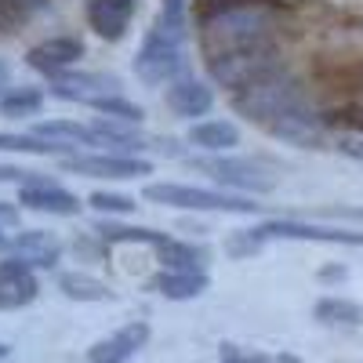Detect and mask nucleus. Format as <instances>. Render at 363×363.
Returning <instances> with one entry per match:
<instances>
[{
  "label": "nucleus",
  "instance_id": "obj_3",
  "mask_svg": "<svg viewBox=\"0 0 363 363\" xmlns=\"http://www.w3.org/2000/svg\"><path fill=\"white\" fill-rule=\"evenodd\" d=\"M145 200L167 203V207H189V211H233V215H255V211H262V203L240 200V196H222V193L196 189V186H178V182H153V186H145Z\"/></svg>",
  "mask_w": 363,
  "mask_h": 363
},
{
  "label": "nucleus",
  "instance_id": "obj_32",
  "mask_svg": "<svg viewBox=\"0 0 363 363\" xmlns=\"http://www.w3.org/2000/svg\"><path fill=\"white\" fill-rule=\"evenodd\" d=\"M15 4H26V8H37L40 0H15Z\"/></svg>",
  "mask_w": 363,
  "mask_h": 363
},
{
  "label": "nucleus",
  "instance_id": "obj_29",
  "mask_svg": "<svg viewBox=\"0 0 363 363\" xmlns=\"http://www.w3.org/2000/svg\"><path fill=\"white\" fill-rule=\"evenodd\" d=\"M167 22H182L186 26V0H164V11H160Z\"/></svg>",
  "mask_w": 363,
  "mask_h": 363
},
{
  "label": "nucleus",
  "instance_id": "obj_27",
  "mask_svg": "<svg viewBox=\"0 0 363 363\" xmlns=\"http://www.w3.org/2000/svg\"><path fill=\"white\" fill-rule=\"evenodd\" d=\"M258 247H262V233H258V229H251V233H236V236H229V240H225V251H229L233 258L255 255Z\"/></svg>",
  "mask_w": 363,
  "mask_h": 363
},
{
  "label": "nucleus",
  "instance_id": "obj_14",
  "mask_svg": "<svg viewBox=\"0 0 363 363\" xmlns=\"http://www.w3.org/2000/svg\"><path fill=\"white\" fill-rule=\"evenodd\" d=\"M29 211H48V215H77V196L73 193H66V189H58L55 182L51 186H29V189H22V196H18Z\"/></svg>",
  "mask_w": 363,
  "mask_h": 363
},
{
  "label": "nucleus",
  "instance_id": "obj_21",
  "mask_svg": "<svg viewBox=\"0 0 363 363\" xmlns=\"http://www.w3.org/2000/svg\"><path fill=\"white\" fill-rule=\"evenodd\" d=\"M157 255H160V265L171 272H200V251L189 244L164 240V244H157Z\"/></svg>",
  "mask_w": 363,
  "mask_h": 363
},
{
  "label": "nucleus",
  "instance_id": "obj_30",
  "mask_svg": "<svg viewBox=\"0 0 363 363\" xmlns=\"http://www.w3.org/2000/svg\"><path fill=\"white\" fill-rule=\"evenodd\" d=\"M18 222V211L8 207V203H0V225H15Z\"/></svg>",
  "mask_w": 363,
  "mask_h": 363
},
{
  "label": "nucleus",
  "instance_id": "obj_4",
  "mask_svg": "<svg viewBox=\"0 0 363 363\" xmlns=\"http://www.w3.org/2000/svg\"><path fill=\"white\" fill-rule=\"evenodd\" d=\"M262 240L284 236V240H316V244H345V247H363V233L349 229H327V225H309V222H265L258 225Z\"/></svg>",
  "mask_w": 363,
  "mask_h": 363
},
{
  "label": "nucleus",
  "instance_id": "obj_15",
  "mask_svg": "<svg viewBox=\"0 0 363 363\" xmlns=\"http://www.w3.org/2000/svg\"><path fill=\"white\" fill-rule=\"evenodd\" d=\"M189 142L207 149V153H229L233 145H240V131L229 120H203V124L189 128Z\"/></svg>",
  "mask_w": 363,
  "mask_h": 363
},
{
  "label": "nucleus",
  "instance_id": "obj_19",
  "mask_svg": "<svg viewBox=\"0 0 363 363\" xmlns=\"http://www.w3.org/2000/svg\"><path fill=\"white\" fill-rule=\"evenodd\" d=\"M33 135L58 138V142H69V145H99L95 131L84 128V124H73V120H40V124L33 128Z\"/></svg>",
  "mask_w": 363,
  "mask_h": 363
},
{
  "label": "nucleus",
  "instance_id": "obj_2",
  "mask_svg": "<svg viewBox=\"0 0 363 363\" xmlns=\"http://www.w3.org/2000/svg\"><path fill=\"white\" fill-rule=\"evenodd\" d=\"M182 40H186V26L157 18V26L149 29V37H145V44L135 58V73L145 84L171 80L182 69Z\"/></svg>",
  "mask_w": 363,
  "mask_h": 363
},
{
  "label": "nucleus",
  "instance_id": "obj_18",
  "mask_svg": "<svg viewBox=\"0 0 363 363\" xmlns=\"http://www.w3.org/2000/svg\"><path fill=\"white\" fill-rule=\"evenodd\" d=\"M0 149H8V153H37V157H73L69 142H48L40 135H0Z\"/></svg>",
  "mask_w": 363,
  "mask_h": 363
},
{
  "label": "nucleus",
  "instance_id": "obj_11",
  "mask_svg": "<svg viewBox=\"0 0 363 363\" xmlns=\"http://www.w3.org/2000/svg\"><path fill=\"white\" fill-rule=\"evenodd\" d=\"M145 338H149V327L145 323H128V327H120L113 338L99 342L95 349L87 352V359L91 363H124V359H131L145 345Z\"/></svg>",
  "mask_w": 363,
  "mask_h": 363
},
{
  "label": "nucleus",
  "instance_id": "obj_24",
  "mask_svg": "<svg viewBox=\"0 0 363 363\" xmlns=\"http://www.w3.org/2000/svg\"><path fill=\"white\" fill-rule=\"evenodd\" d=\"M95 233L102 236V240H113V244H120V240H135V244H164L167 236H160V233H153V229H128V225H109V222H99L95 225Z\"/></svg>",
  "mask_w": 363,
  "mask_h": 363
},
{
  "label": "nucleus",
  "instance_id": "obj_5",
  "mask_svg": "<svg viewBox=\"0 0 363 363\" xmlns=\"http://www.w3.org/2000/svg\"><path fill=\"white\" fill-rule=\"evenodd\" d=\"M37 298V277L33 265L22 258L0 262V309H22Z\"/></svg>",
  "mask_w": 363,
  "mask_h": 363
},
{
  "label": "nucleus",
  "instance_id": "obj_33",
  "mask_svg": "<svg viewBox=\"0 0 363 363\" xmlns=\"http://www.w3.org/2000/svg\"><path fill=\"white\" fill-rule=\"evenodd\" d=\"M4 84H8V69H4V66H0V87H4Z\"/></svg>",
  "mask_w": 363,
  "mask_h": 363
},
{
  "label": "nucleus",
  "instance_id": "obj_12",
  "mask_svg": "<svg viewBox=\"0 0 363 363\" xmlns=\"http://www.w3.org/2000/svg\"><path fill=\"white\" fill-rule=\"evenodd\" d=\"M11 251H15V258H22V262H29V265L51 269V265L58 262V240H55V233H48V229H29V233H18V236L11 240Z\"/></svg>",
  "mask_w": 363,
  "mask_h": 363
},
{
  "label": "nucleus",
  "instance_id": "obj_6",
  "mask_svg": "<svg viewBox=\"0 0 363 363\" xmlns=\"http://www.w3.org/2000/svg\"><path fill=\"white\" fill-rule=\"evenodd\" d=\"M196 167H203L215 182L233 186V189H247V193H269L272 189V178H265L247 160H196Z\"/></svg>",
  "mask_w": 363,
  "mask_h": 363
},
{
  "label": "nucleus",
  "instance_id": "obj_20",
  "mask_svg": "<svg viewBox=\"0 0 363 363\" xmlns=\"http://www.w3.org/2000/svg\"><path fill=\"white\" fill-rule=\"evenodd\" d=\"M58 287H62L69 298H77V301H109L113 298V291L102 280L84 277V272H66V277L58 280Z\"/></svg>",
  "mask_w": 363,
  "mask_h": 363
},
{
  "label": "nucleus",
  "instance_id": "obj_1",
  "mask_svg": "<svg viewBox=\"0 0 363 363\" xmlns=\"http://www.w3.org/2000/svg\"><path fill=\"white\" fill-rule=\"evenodd\" d=\"M236 113L251 116L255 124H262L269 135L287 138V142H316L320 135V116L309 109L306 95L298 91V84L277 66L265 77L236 87L233 95Z\"/></svg>",
  "mask_w": 363,
  "mask_h": 363
},
{
  "label": "nucleus",
  "instance_id": "obj_28",
  "mask_svg": "<svg viewBox=\"0 0 363 363\" xmlns=\"http://www.w3.org/2000/svg\"><path fill=\"white\" fill-rule=\"evenodd\" d=\"M0 182H22V189H29V186H51V178H44V174L18 171V167H4V164H0Z\"/></svg>",
  "mask_w": 363,
  "mask_h": 363
},
{
  "label": "nucleus",
  "instance_id": "obj_22",
  "mask_svg": "<svg viewBox=\"0 0 363 363\" xmlns=\"http://www.w3.org/2000/svg\"><path fill=\"white\" fill-rule=\"evenodd\" d=\"M316 320L352 327V323H359V320H363V313H359L356 301H345V298H323L320 306H316Z\"/></svg>",
  "mask_w": 363,
  "mask_h": 363
},
{
  "label": "nucleus",
  "instance_id": "obj_31",
  "mask_svg": "<svg viewBox=\"0 0 363 363\" xmlns=\"http://www.w3.org/2000/svg\"><path fill=\"white\" fill-rule=\"evenodd\" d=\"M320 277H323V280H342V277H345V269H342V265H330V269L320 272Z\"/></svg>",
  "mask_w": 363,
  "mask_h": 363
},
{
  "label": "nucleus",
  "instance_id": "obj_9",
  "mask_svg": "<svg viewBox=\"0 0 363 363\" xmlns=\"http://www.w3.org/2000/svg\"><path fill=\"white\" fill-rule=\"evenodd\" d=\"M84 55V44L73 40V37H55V40H44L37 48H29V66L33 69H44L48 77H58V73H66L77 58Z\"/></svg>",
  "mask_w": 363,
  "mask_h": 363
},
{
  "label": "nucleus",
  "instance_id": "obj_17",
  "mask_svg": "<svg viewBox=\"0 0 363 363\" xmlns=\"http://www.w3.org/2000/svg\"><path fill=\"white\" fill-rule=\"evenodd\" d=\"M203 287H207L203 272H171V269H164L160 277L149 280V291H157V294H164V298H174V301L196 298Z\"/></svg>",
  "mask_w": 363,
  "mask_h": 363
},
{
  "label": "nucleus",
  "instance_id": "obj_7",
  "mask_svg": "<svg viewBox=\"0 0 363 363\" xmlns=\"http://www.w3.org/2000/svg\"><path fill=\"white\" fill-rule=\"evenodd\" d=\"M51 87L58 99H77V102H95L102 95H116V80L102 73H58L51 77Z\"/></svg>",
  "mask_w": 363,
  "mask_h": 363
},
{
  "label": "nucleus",
  "instance_id": "obj_13",
  "mask_svg": "<svg viewBox=\"0 0 363 363\" xmlns=\"http://www.w3.org/2000/svg\"><path fill=\"white\" fill-rule=\"evenodd\" d=\"M211 102H215V95H211V87H203L200 80H178L174 87H167V109L174 116H203L211 109Z\"/></svg>",
  "mask_w": 363,
  "mask_h": 363
},
{
  "label": "nucleus",
  "instance_id": "obj_16",
  "mask_svg": "<svg viewBox=\"0 0 363 363\" xmlns=\"http://www.w3.org/2000/svg\"><path fill=\"white\" fill-rule=\"evenodd\" d=\"M91 131H95L99 145H113V149H120V153H138V149H142V135L131 128V120L106 116V120H95Z\"/></svg>",
  "mask_w": 363,
  "mask_h": 363
},
{
  "label": "nucleus",
  "instance_id": "obj_26",
  "mask_svg": "<svg viewBox=\"0 0 363 363\" xmlns=\"http://www.w3.org/2000/svg\"><path fill=\"white\" fill-rule=\"evenodd\" d=\"M91 207L95 211H106V215H128V211L135 207L131 196H120V193H91Z\"/></svg>",
  "mask_w": 363,
  "mask_h": 363
},
{
  "label": "nucleus",
  "instance_id": "obj_34",
  "mask_svg": "<svg viewBox=\"0 0 363 363\" xmlns=\"http://www.w3.org/2000/svg\"><path fill=\"white\" fill-rule=\"evenodd\" d=\"M0 356H4V349H0Z\"/></svg>",
  "mask_w": 363,
  "mask_h": 363
},
{
  "label": "nucleus",
  "instance_id": "obj_8",
  "mask_svg": "<svg viewBox=\"0 0 363 363\" xmlns=\"http://www.w3.org/2000/svg\"><path fill=\"white\" fill-rule=\"evenodd\" d=\"M66 167L77 171V174H87V178H135V174H149V164L145 160H135V157H66Z\"/></svg>",
  "mask_w": 363,
  "mask_h": 363
},
{
  "label": "nucleus",
  "instance_id": "obj_25",
  "mask_svg": "<svg viewBox=\"0 0 363 363\" xmlns=\"http://www.w3.org/2000/svg\"><path fill=\"white\" fill-rule=\"evenodd\" d=\"M91 109H102V116L131 120V124H138V120H142V109H138V106H131V102H124L120 95H102V99L91 102Z\"/></svg>",
  "mask_w": 363,
  "mask_h": 363
},
{
  "label": "nucleus",
  "instance_id": "obj_23",
  "mask_svg": "<svg viewBox=\"0 0 363 363\" xmlns=\"http://www.w3.org/2000/svg\"><path fill=\"white\" fill-rule=\"evenodd\" d=\"M44 102V95L37 87H15L8 99H0V113L4 116H29V113H37Z\"/></svg>",
  "mask_w": 363,
  "mask_h": 363
},
{
  "label": "nucleus",
  "instance_id": "obj_10",
  "mask_svg": "<svg viewBox=\"0 0 363 363\" xmlns=\"http://www.w3.org/2000/svg\"><path fill=\"white\" fill-rule=\"evenodd\" d=\"M135 0H91L87 4V22L102 40H120L131 22Z\"/></svg>",
  "mask_w": 363,
  "mask_h": 363
}]
</instances>
